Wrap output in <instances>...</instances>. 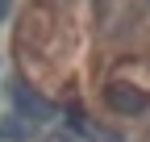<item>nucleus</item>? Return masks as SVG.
<instances>
[{"instance_id": "nucleus-2", "label": "nucleus", "mask_w": 150, "mask_h": 142, "mask_svg": "<svg viewBox=\"0 0 150 142\" xmlns=\"http://www.w3.org/2000/svg\"><path fill=\"white\" fill-rule=\"evenodd\" d=\"M13 104H17V117H25V121H50L54 117V104L42 100L33 92V88H25L21 80L13 84Z\"/></svg>"}, {"instance_id": "nucleus-5", "label": "nucleus", "mask_w": 150, "mask_h": 142, "mask_svg": "<svg viewBox=\"0 0 150 142\" xmlns=\"http://www.w3.org/2000/svg\"><path fill=\"white\" fill-rule=\"evenodd\" d=\"M8 4H13V0H0V21H4V13H8Z\"/></svg>"}, {"instance_id": "nucleus-3", "label": "nucleus", "mask_w": 150, "mask_h": 142, "mask_svg": "<svg viewBox=\"0 0 150 142\" xmlns=\"http://www.w3.org/2000/svg\"><path fill=\"white\" fill-rule=\"evenodd\" d=\"M0 138H33V121H25V117H4L0 121Z\"/></svg>"}, {"instance_id": "nucleus-4", "label": "nucleus", "mask_w": 150, "mask_h": 142, "mask_svg": "<svg viewBox=\"0 0 150 142\" xmlns=\"http://www.w3.org/2000/svg\"><path fill=\"white\" fill-rule=\"evenodd\" d=\"M46 142H75L71 134H46Z\"/></svg>"}, {"instance_id": "nucleus-1", "label": "nucleus", "mask_w": 150, "mask_h": 142, "mask_svg": "<svg viewBox=\"0 0 150 142\" xmlns=\"http://www.w3.org/2000/svg\"><path fill=\"white\" fill-rule=\"evenodd\" d=\"M104 100H108V109H112V113H125V117H129V113H146V109H150V96L142 92V88L121 84V80L104 88Z\"/></svg>"}]
</instances>
